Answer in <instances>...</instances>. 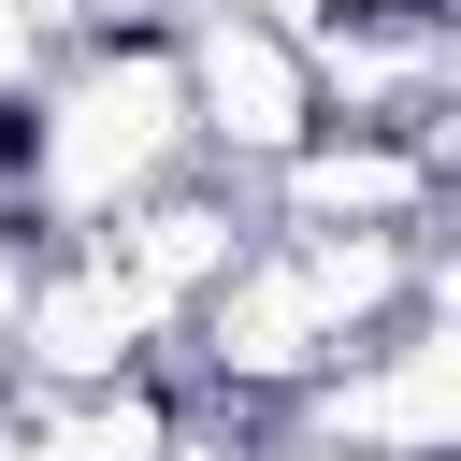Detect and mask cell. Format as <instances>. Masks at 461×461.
Returning <instances> with one entry per match:
<instances>
[{
	"label": "cell",
	"mask_w": 461,
	"mask_h": 461,
	"mask_svg": "<svg viewBox=\"0 0 461 461\" xmlns=\"http://www.w3.org/2000/svg\"><path fill=\"white\" fill-rule=\"evenodd\" d=\"M259 461H375V447H331V432H274Z\"/></svg>",
	"instance_id": "ba28073f"
},
{
	"label": "cell",
	"mask_w": 461,
	"mask_h": 461,
	"mask_svg": "<svg viewBox=\"0 0 461 461\" xmlns=\"http://www.w3.org/2000/svg\"><path fill=\"white\" fill-rule=\"evenodd\" d=\"M0 202H14V144H0Z\"/></svg>",
	"instance_id": "9c48e42d"
},
{
	"label": "cell",
	"mask_w": 461,
	"mask_h": 461,
	"mask_svg": "<svg viewBox=\"0 0 461 461\" xmlns=\"http://www.w3.org/2000/svg\"><path fill=\"white\" fill-rule=\"evenodd\" d=\"M158 331H173V317H158V303H144V288L72 230V245L29 274V303H14V346H0V360H29L43 389H101V375H144V346H158Z\"/></svg>",
	"instance_id": "277c9868"
},
{
	"label": "cell",
	"mask_w": 461,
	"mask_h": 461,
	"mask_svg": "<svg viewBox=\"0 0 461 461\" xmlns=\"http://www.w3.org/2000/svg\"><path fill=\"white\" fill-rule=\"evenodd\" d=\"M43 58H58V29H43L29 0H0V115H14L29 86H43Z\"/></svg>",
	"instance_id": "52a82bcc"
},
{
	"label": "cell",
	"mask_w": 461,
	"mask_h": 461,
	"mask_svg": "<svg viewBox=\"0 0 461 461\" xmlns=\"http://www.w3.org/2000/svg\"><path fill=\"white\" fill-rule=\"evenodd\" d=\"M288 403H303V432H331V447L447 461V432H461V346H447V303H403L389 331H360V346H346L331 375H303Z\"/></svg>",
	"instance_id": "3957f363"
},
{
	"label": "cell",
	"mask_w": 461,
	"mask_h": 461,
	"mask_svg": "<svg viewBox=\"0 0 461 461\" xmlns=\"http://www.w3.org/2000/svg\"><path fill=\"white\" fill-rule=\"evenodd\" d=\"M14 202H43L58 230H101L115 202H144L158 173H187V58L158 14L130 29H72V58H43V86L14 101Z\"/></svg>",
	"instance_id": "6da1fadb"
},
{
	"label": "cell",
	"mask_w": 461,
	"mask_h": 461,
	"mask_svg": "<svg viewBox=\"0 0 461 461\" xmlns=\"http://www.w3.org/2000/svg\"><path fill=\"white\" fill-rule=\"evenodd\" d=\"M245 230H259V216H245V173H230V187H187V173H158V187H144V202H115L86 245H101V259H115V274H130V288H144V303L187 331V303H202V288L245 259Z\"/></svg>",
	"instance_id": "5b68a950"
},
{
	"label": "cell",
	"mask_w": 461,
	"mask_h": 461,
	"mask_svg": "<svg viewBox=\"0 0 461 461\" xmlns=\"http://www.w3.org/2000/svg\"><path fill=\"white\" fill-rule=\"evenodd\" d=\"M14 447H29V461H173L187 418H173L158 375H101V389H43V403H14Z\"/></svg>",
	"instance_id": "8992f818"
},
{
	"label": "cell",
	"mask_w": 461,
	"mask_h": 461,
	"mask_svg": "<svg viewBox=\"0 0 461 461\" xmlns=\"http://www.w3.org/2000/svg\"><path fill=\"white\" fill-rule=\"evenodd\" d=\"M173 58H187V144H202L216 173H245V187L317 130V58H303V29H274V14H245V0H202V14L173 29Z\"/></svg>",
	"instance_id": "7a4b0ae2"
}]
</instances>
